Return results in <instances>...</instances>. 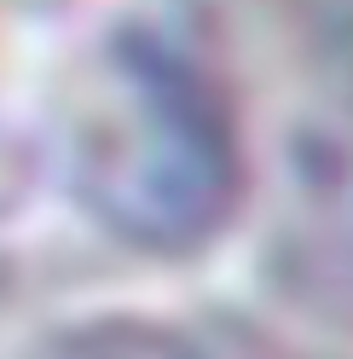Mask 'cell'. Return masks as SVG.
I'll use <instances>...</instances> for the list:
<instances>
[{"mask_svg": "<svg viewBox=\"0 0 353 359\" xmlns=\"http://www.w3.org/2000/svg\"><path fill=\"white\" fill-rule=\"evenodd\" d=\"M237 140L214 81L151 29L104 41L70 104V186L139 250H197L237 203Z\"/></svg>", "mask_w": 353, "mask_h": 359, "instance_id": "cell-1", "label": "cell"}, {"mask_svg": "<svg viewBox=\"0 0 353 359\" xmlns=\"http://www.w3.org/2000/svg\"><path fill=\"white\" fill-rule=\"evenodd\" d=\"M284 197L307 266H353V99H330L296 122Z\"/></svg>", "mask_w": 353, "mask_h": 359, "instance_id": "cell-2", "label": "cell"}, {"mask_svg": "<svg viewBox=\"0 0 353 359\" xmlns=\"http://www.w3.org/2000/svg\"><path fill=\"white\" fill-rule=\"evenodd\" d=\"M58 359H267L261 348L220 330H186V325H104L76 336Z\"/></svg>", "mask_w": 353, "mask_h": 359, "instance_id": "cell-3", "label": "cell"}]
</instances>
